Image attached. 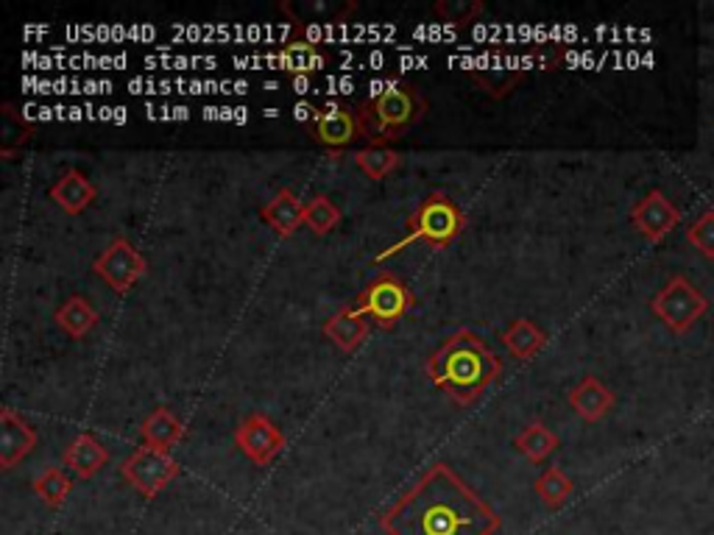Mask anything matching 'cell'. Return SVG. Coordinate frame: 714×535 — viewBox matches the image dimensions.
Instances as JSON below:
<instances>
[{
    "label": "cell",
    "mask_w": 714,
    "mask_h": 535,
    "mask_svg": "<svg viewBox=\"0 0 714 535\" xmlns=\"http://www.w3.org/2000/svg\"><path fill=\"white\" fill-rule=\"evenodd\" d=\"M385 535H497L499 513L455 469L436 464L380 516Z\"/></svg>",
    "instance_id": "cell-1"
},
{
    "label": "cell",
    "mask_w": 714,
    "mask_h": 535,
    "mask_svg": "<svg viewBox=\"0 0 714 535\" xmlns=\"http://www.w3.org/2000/svg\"><path fill=\"white\" fill-rule=\"evenodd\" d=\"M499 374H503L499 357L472 330L455 332L427 360V377L432 386L455 399L461 408L477 402Z\"/></svg>",
    "instance_id": "cell-2"
},
{
    "label": "cell",
    "mask_w": 714,
    "mask_h": 535,
    "mask_svg": "<svg viewBox=\"0 0 714 535\" xmlns=\"http://www.w3.org/2000/svg\"><path fill=\"white\" fill-rule=\"evenodd\" d=\"M354 109H358L363 137L369 140V145H388L425 118L427 98L410 81H396Z\"/></svg>",
    "instance_id": "cell-3"
},
{
    "label": "cell",
    "mask_w": 714,
    "mask_h": 535,
    "mask_svg": "<svg viewBox=\"0 0 714 535\" xmlns=\"http://www.w3.org/2000/svg\"><path fill=\"white\" fill-rule=\"evenodd\" d=\"M405 226H408V235H405L403 241H396L391 248H385V252H380L377 257H374V263H383V259L405 252V248L419 241L430 243L432 248H447L463 235L466 215H463L461 204H458L452 196H447L444 190H432V193H427L425 199L419 201V207L410 212Z\"/></svg>",
    "instance_id": "cell-4"
},
{
    "label": "cell",
    "mask_w": 714,
    "mask_h": 535,
    "mask_svg": "<svg viewBox=\"0 0 714 535\" xmlns=\"http://www.w3.org/2000/svg\"><path fill=\"white\" fill-rule=\"evenodd\" d=\"M650 313L675 335H686L708 313V299L686 277L675 274L650 299Z\"/></svg>",
    "instance_id": "cell-5"
},
{
    "label": "cell",
    "mask_w": 714,
    "mask_h": 535,
    "mask_svg": "<svg viewBox=\"0 0 714 535\" xmlns=\"http://www.w3.org/2000/svg\"><path fill=\"white\" fill-rule=\"evenodd\" d=\"M414 304L416 299L408 285L391 271L380 274V277L374 279V282H369V288L352 301V308L358 310L363 319H372L374 324L380 326H394L396 321H403Z\"/></svg>",
    "instance_id": "cell-6"
},
{
    "label": "cell",
    "mask_w": 714,
    "mask_h": 535,
    "mask_svg": "<svg viewBox=\"0 0 714 535\" xmlns=\"http://www.w3.org/2000/svg\"><path fill=\"white\" fill-rule=\"evenodd\" d=\"M179 475V464L174 460L171 452L154 449V446H140L132 455L123 460L121 477L143 497V500H154L156 493L165 491L174 477Z\"/></svg>",
    "instance_id": "cell-7"
},
{
    "label": "cell",
    "mask_w": 714,
    "mask_h": 535,
    "mask_svg": "<svg viewBox=\"0 0 714 535\" xmlns=\"http://www.w3.org/2000/svg\"><path fill=\"white\" fill-rule=\"evenodd\" d=\"M149 271L143 254L138 252L134 243H129L127 237H114L96 259H92V274L101 277L114 293H129L140 279Z\"/></svg>",
    "instance_id": "cell-8"
},
{
    "label": "cell",
    "mask_w": 714,
    "mask_h": 535,
    "mask_svg": "<svg viewBox=\"0 0 714 535\" xmlns=\"http://www.w3.org/2000/svg\"><path fill=\"white\" fill-rule=\"evenodd\" d=\"M234 444L254 466H268L285 449V435L268 415L252 413L234 430Z\"/></svg>",
    "instance_id": "cell-9"
},
{
    "label": "cell",
    "mask_w": 714,
    "mask_h": 535,
    "mask_svg": "<svg viewBox=\"0 0 714 535\" xmlns=\"http://www.w3.org/2000/svg\"><path fill=\"white\" fill-rule=\"evenodd\" d=\"M630 223L648 243H661L681 223V210L661 190H650L630 207Z\"/></svg>",
    "instance_id": "cell-10"
},
{
    "label": "cell",
    "mask_w": 714,
    "mask_h": 535,
    "mask_svg": "<svg viewBox=\"0 0 714 535\" xmlns=\"http://www.w3.org/2000/svg\"><path fill=\"white\" fill-rule=\"evenodd\" d=\"M312 137L319 140L325 148H332V151L349 148V145H354L358 140H366L363 137V123L361 118H358V109L341 107V103L325 109V112L316 118Z\"/></svg>",
    "instance_id": "cell-11"
},
{
    "label": "cell",
    "mask_w": 714,
    "mask_h": 535,
    "mask_svg": "<svg viewBox=\"0 0 714 535\" xmlns=\"http://www.w3.org/2000/svg\"><path fill=\"white\" fill-rule=\"evenodd\" d=\"M36 430L12 408L0 410V469L9 471L29 457L36 446Z\"/></svg>",
    "instance_id": "cell-12"
},
{
    "label": "cell",
    "mask_w": 714,
    "mask_h": 535,
    "mask_svg": "<svg viewBox=\"0 0 714 535\" xmlns=\"http://www.w3.org/2000/svg\"><path fill=\"white\" fill-rule=\"evenodd\" d=\"M570 404L586 424L603 422L617 404L612 388L597 377H583L575 388H570Z\"/></svg>",
    "instance_id": "cell-13"
},
{
    "label": "cell",
    "mask_w": 714,
    "mask_h": 535,
    "mask_svg": "<svg viewBox=\"0 0 714 535\" xmlns=\"http://www.w3.org/2000/svg\"><path fill=\"white\" fill-rule=\"evenodd\" d=\"M285 18L294 23H343L352 14H358L354 0H283L279 3Z\"/></svg>",
    "instance_id": "cell-14"
},
{
    "label": "cell",
    "mask_w": 714,
    "mask_h": 535,
    "mask_svg": "<svg viewBox=\"0 0 714 535\" xmlns=\"http://www.w3.org/2000/svg\"><path fill=\"white\" fill-rule=\"evenodd\" d=\"M48 196L51 201H56V207H59L62 212H67V215H81V212L96 201L98 190L81 170L70 168L51 185Z\"/></svg>",
    "instance_id": "cell-15"
},
{
    "label": "cell",
    "mask_w": 714,
    "mask_h": 535,
    "mask_svg": "<svg viewBox=\"0 0 714 535\" xmlns=\"http://www.w3.org/2000/svg\"><path fill=\"white\" fill-rule=\"evenodd\" d=\"M260 218L279 237H290L299 232V226H305V204H301L294 190L283 187V190H276L268 204L260 207Z\"/></svg>",
    "instance_id": "cell-16"
},
{
    "label": "cell",
    "mask_w": 714,
    "mask_h": 535,
    "mask_svg": "<svg viewBox=\"0 0 714 535\" xmlns=\"http://www.w3.org/2000/svg\"><path fill=\"white\" fill-rule=\"evenodd\" d=\"M62 457H65V466L78 477V480H90V477H96L98 471L109 464L107 446L90 433L76 435V438L67 444L65 455Z\"/></svg>",
    "instance_id": "cell-17"
},
{
    "label": "cell",
    "mask_w": 714,
    "mask_h": 535,
    "mask_svg": "<svg viewBox=\"0 0 714 535\" xmlns=\"http://www.w3.org/2000/svg\"><path fill=\"white\" fill-rule=\"evenodd\" d=\"M369 332H372V326H369V321L363 319L352 304L338 310L332 319L325 321V335L336 343L338 349L347 352V355H354V352L361 349L363 343H366Z\"/></svg>",
    "instance_id": "cell-18"
},
{
    "label": "cell",
    "mask_w": 714,
    "mask_h": 535,
    "mask_svg": "<svg viewBox=\"0 0 714 535\" xmlns=\"http://www.w3.org/2000/svg\"><path fill=\"white\" fill-rule=\"evenodd\" d=\"M140 435H143L145 444L154 446V449L171 452L174 446H179L182 438H185V424L176 419L174 410L163 404V408H156L154 413L140 424Z\"/></svg>",
    "instance_id": "cell-19"
},
{
    "label": "cell",
    "mask_w": 714,
    "mask_h": 535,
    "mask_svg": "<svg viewBox=\"0 0 714 535\" xmlns=\"http://www.w3.org/2000/svg\"><path fill=\"white\" fill-rule=\"evenodd\" d=\"M54 321L65 335L76 337L78 341V337L90 335V332L96 330L101 315H98V310L92 308L85 296H70V299H67L65 304L54 313Z\"/></svg>",
    "instance_id": "cell-20"
},
{
    "label": "cell",
    "mask_w": 714,
    "mask_h": 535,
    "mask_svg": "<svg viewBox=\"0 0 714 535\" xmlns=\"http://www.w3.org/2000/svg\"><path fill=\"white\" fill-rule=\"evenodd\" d=\"M503 346L517 360H530L547 346V332L530 319H517L503 332Z\"/></svg>",
    "instance_id": "cell-21"
},
{
    "label": "cell",
    "mask_w": 714,
    "mask_h": 535,
    "mask_svg": "<svg viewBox=\"0 0 714 535\" xmlns=\"http://www.w3.org/2000/svg\"><path fill=\"white\" fill-rule=\"evenodd\" d=\"M271 62H274L279 70L312 73L327 65V54L319 48V45L312 43H288L271 56Z\"/></svg>",
    "instance_id": "cell-22"
},
{
    "label": "cell",
    "mask_w": 714,
    "mask_h": 535,
    "mask_svg": "<svg viewBox=\"0 0 714 535\" xmlns=\"http://www.w3.org/2000/svg\"><path fill=\"white\" fill-rule=\"evenodd\" d=\"M514 446H517V449L528 457L530 464H545L547 457L559 449L561 441H559V435L552 433V430H547L545 424L534 422V424H528V427H525L517 438H514Z\"/></svg>",
    "instance_id": "cell-23"
},
{
    "label": "cell",
    "mask_w": 714,
    "mask_h": 535,
    "mask_svg": "<svg viewBox=\"0 0 714 535\" xmlns=\"http://www.w3.org/2000/svg\"><path fill=\"white\" fill-rule=\"evenodd\" d=\"M352 159L354 165L374 181H383L385 176H391L403 165V157H399L391 145H366V148L354 151Z\"/></svg>",
    "instance_id": "cell-24"
},
{
    "label": "cell",
    "mask_w": 714,
    "mask_h": 535,
    "mask_svg": "<svg viewBox=\"0 0 714 535\" xmlns=\"http://www.w3.org/2000/svg\"><path fill=\"white\" fill-rule=\"evenodd\" d=\"M0 114H3V129H0V157L12 159L14 151H20L23 145L31 143L34 137V129L14 114L12 103H3L0 107Z\"/></svg>",
    "instance_id": "cell-25"
},
{
    "label": "cell",
    "mask_w": 714,
    "mask_h": 535,
    "mask_svg": "<svg viewBox=\"0 0 714 535\" xmlns=\"http://www.w3.org/2000/svg\"><path fill=\"white\" fill-rule=\"evenodd\" d=\"M338 223H341V210L330 196H312L305 204V226L316 237H327L330 232H336Z\"/></svg>",
    "instance_id": "cell-26"
},
{
    "label": "cell",
    "mask_w": 714,
    "mask_h": 535,
    "mask_svg": "<svg viewBox=\"0 0 714 535\" xmlns=\"http://www.w3.org/2000/svg\"><path fill=\"white\" fill-rule=\"evenodd\" d=\"M525 73H528V67H517V70H514V67H488V70H472L469 76H472V81H477L488 96L499 101V98L508 96V92L525 79Z\"/></svg>",
    "instance_id": "cell-27"
},
{
    "label": "cell",
    "mask_w": 714,
    "mask_h": 535,
    "mask_svg": "<svg viewBox=\"0 0 714 535\" xmlns=\"http://www.w3.org/2000/svg\"><path fill=\"white\" fill-rule=\"evenodd\" d=\"M572 491H575V482H572L564 471L556 469V466L541 471L539 480H536V493H539L541 502H545L550 511H559V508L570 500Z\"/></svg>",
    "instance_id": "cell-28"
},
{
    "label": "cell",
    "mask_w": 714,
    "mask_h": 535,
    "mask_svg": "<svg viewBox=\"0 0 714 535\" xmlns=\"http://www.w3.org/2000/svg\"><path fill=\"white\" fill-rule=\"evenodd\" d=\"M34 491H36V497L45 502V505L54 508V511H59V508L65 505L67 497H70L73 482L62 469H48L34 480Z\"/></svg>",
    "instance_id": "cell-29"
},
{
    "label": "cell",
    "mask_w": 714,
    "mask_h": 535,
    "mask_svg": "<svg viewBox=\"0 0 714 535\" xmlns=\"http://www.w3.org/2000/svg\"><path fill=\"white\" fill-rule=\"evenodd\" d=\"M486 12L481 0H439L432 7V14L447 25H469Z\"/></svg>",
    "instance_id": "cell-30"
},
{
    "label": "cell",
    "mask_w": 714,
    "mask_h": 535,
    "mask_svg": "<svg viewBox=\"0 0 714 535\" xmlns=\"http://www.w3.org/2000/svg\"><path fill=\"white\" fill-rule=\"evenodd\" d=\"M686 241L690 246H695V252L701 257L714 259V210L703 212L690 229H686Z\"/></svg>",
    "instance_id": "cell-31"
}]
</instances>
